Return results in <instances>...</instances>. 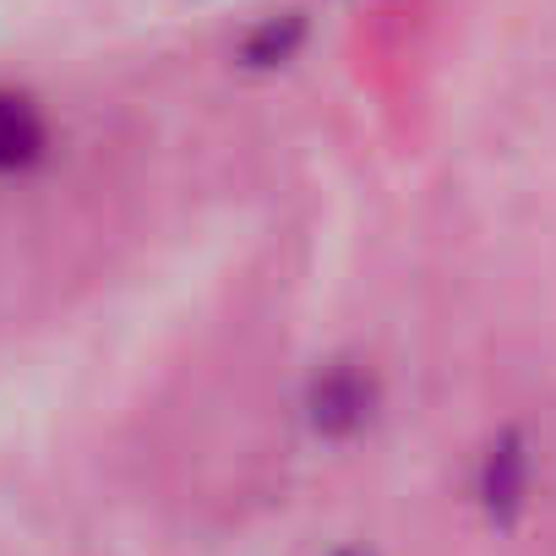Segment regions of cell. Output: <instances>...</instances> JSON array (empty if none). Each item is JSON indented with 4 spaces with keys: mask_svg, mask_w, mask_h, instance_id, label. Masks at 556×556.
<instances>
[{
    "mask_svg": "<svg viewBox=\"0 0 556 556\" xmlns=\"http://www.w3.org/2000/svg\"><path fill=\"white\" fill-rule=\"evenodd\" d=\"M377 377L361 366V361H328L312 382H306V420L317 437L328 442H344V437H361L371 420H377Z\"/></svg>",
    "mask_w": 556,
    "mask_h": 556,
    "instance_id": "cell-1",
    "label": "cell"
},
{
    "mask_svg": "<svg viewBox=\"0 0 556 556\" xmlns=\"http://www.w3.org/2000/svg\"><path fill=\"white\" fill-rule=\"evenodd\" d=\"M529 491V453L518 437H496L480 458V502L491 518H513Z\"/></svg>",
    "mask_w": 556,
    "mask_h": 556,
    "instance_id": "cell-2",
    "label": "cell"
},
{
    "mask_svg": "<svg viewBox=\"0 0 556 556\" xmlns=\"http://www.w3.org/2000/svg\"><path fill=\"white\" fill-rule=\"evenodd\" d=\"M45 115L34 99L0 88V175H17V169H34L45 159Z\"/></svg>",
    "mask_w": 556,
    "mask_h": 556,
    "instance_id": "cell-3",
    "label": "cell"
},
{
    "mask_svg": "<svg viewBox=\"0 0 556 556\" xmlns=\"http://www.w3.org/2000/svg\"><path fill=\"white\" fill-rule=\"evenodd\" d=\"M301 45V23L285 17V23H262L251 39H245V61L251 66H273V61H290Z\"/></svg>",
    "mask_w": 556,
    "mask_h": 556,
    "instance_id": "cell-4",
    "label": "cell"
},
{
    "mask_svg": "<svg viewBox=\"0 0 556 556\" xmlns=\"http://www.w3.org/2000/svg\"><path fill=\"white\" fill-rule=\"evenodd\" d=\"M333 556H366V551H333Z\"/></svg>",
    "mask_w": 556,
    "mask_h": 556,
    "instance_id": "cell-5",
    "label": "cell"
}]
</instances>
